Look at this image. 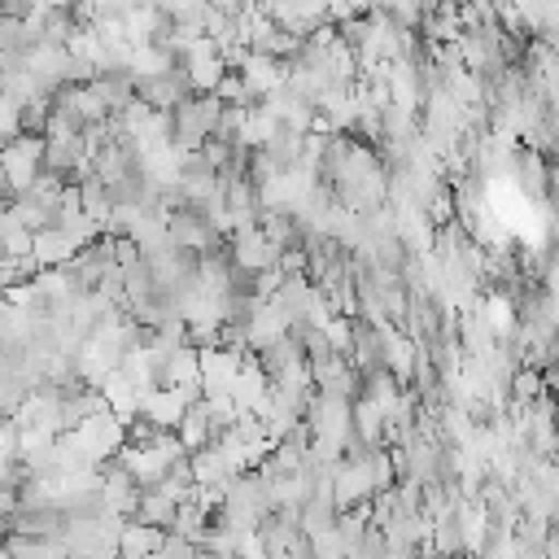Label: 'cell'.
Masks as SVG:
<instances>
[{
    "label": "cell",
    "instance_id": "6da1fadb",
    "mask_svg": "<svg viewBox=\"0 0 559 559\" xmlns=\"http://www.w3.org/2000/svg\"><path fill=\"white\" fill-rule=\"evenodd\" d=\"M170 114V144L179 148H197L201 140L214 135L218 118H223V100L214 92H188L179 105L166 109Z\"/></svg>",
    "mask_w": 559,
    "mask_h": 559
}]
</instances>
